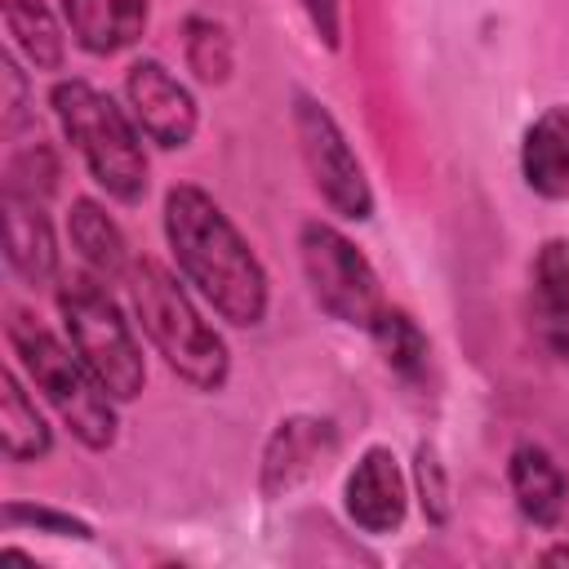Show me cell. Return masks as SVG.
<instances>
[{
  "label": "cell",
  "instance_id": "1",
  "mask_svg": "<svg viewBox=\"0 0 569 569\" xmlns=\"http://www.w3.org/2000/svg\"><path fill=\"white\" fill-rule=\"evenodd\" d=\"M164 240L178 276L236 329H258L271 307V280L227 209L196 182L164 191Z\"/></svg>",
  "mask_w": 569,
  "mask_h": 569
},
{
  "label": "cell",
  "instance_id": "2",
  "mask_svg": "<svg viewBox=\"0 0 569 569\" xmlns=\"http://www.w3.org/2000/svg\"><path fill=\"white\" fill-rule=\"evenodd\" d=\"M124 280H129L133 316H138L147 342L156 347V356L169 365V373H178L187 387H196L204 396L222 391L227 378H231L227 338L200 316V307L191 302L182 280L147 253L133 258Z\"/></svg>",
  "mask_w": 569,
  "mask_h": 569
},
{
  "label": "cell",
  "instance_id": "3",
  "mask_svg": "<svg viewBox=\"0 0 569 569\" xmlns=\"http://www.w3.org/2000/svg\"><path fill=\"white\" fill-rule=\"evenodd\" d=\"M4 342H9V356L22 369V378L53 405V413L62 418V427L84 449L102 453V449L116 445V436H120L116 396L89 373V365L76 356L71 342H62L53 329H44L22 307H9Z\"/></svg>",
  "mask_w": 569,
  "mask_h": 569
},
{
  "label": "cell",
  "instance_id": "4",
  "mask_svg": "<svg viewBox=\"0 0 569 569\" xmlns=\"http://www.w3.org/2000/svg\"><path fill=\"white\" fill-rule=\"evenodd\" d=\"M49 107L58 116L62 138L76 147L84 160L89 178L120 204H142L147 196V151H142V129L138 120L98 84L71 76L49 89Z\"/></svg>",
  "mask_w": 569,
  "mask_h": 569
},
{
  "label": "cell",
  "instance_id": "5",
  "mask_svg": "<svg viewBox=\"0 0 569 569\" xmlns=\"http://www.w3.org/2000/svg\"><path fill=\"white\" fill-rule=\"evenodd\" d=\"M58 316L62 333L76 347V356L89 365V373L116 396V400H138L147 387V356L124 320L120 302L102 289V276L80 271L58 284Z\"/></svg>",
  "mask_w": 569,
  "mask_h": 569
},
{
  "label": "cell",
  "instance_id": "6",
  "mask_svg": "<svg viewBox=\"0 0 569 569\" xmlns=\"http://www.w3.org/2000/svg\"><path fill=\"white\" fill-rule=\"evenodd\" d=\"M298 258H302L307 289L329 320L351 325V329H369L373 316L387 307L373 262L333 222H320V218L302 222L298 227Z\"/></svg>",
  "mask_w": 569,
  "mask_h": 569
},
{
  "label": "cell",
  "instance_id": "7",
  "mask_svg": "<svg viewBox=\"0 0 569 569\" xmlns=\"http://www.w3.org/2000/svg\"><path fill=\"white\" fill-rule=\"evenodd\" d=\"M293 138H298V156L302 169L311 178V187L320 191V200L351 222L373 218V187L369 173L360 164V156L351 151L342 124L333 120V111L311 98V93H293Z\"/></svg>",
  "mask_w": 569,
  "mask_h": 569
},
{
  "label": "cell",
  "instance_id": "8",
  "mask_svg": "<svg viewBox=\"0 0 569 569\" xmlns=\"http://www.w3.org/2000/svg\"><path fill=\"white\" fill-rule=\"evenodd\" d=\"M124 102H129V116L138 120V129L164 151H182L200 129V107H196L191 89L160 58L129 62Z\"/></svg>",
  "mask_w": 569,
  "mask_h": 569
},
{
  "label": "cell",
  "instance_id": "9",
  "mask_svg": "<svg viewBox=\"0 0 569 569\" xmlns=\"http://www.w3.org/2000/svg\"><path fill=\"white\" fill-rule=\"evenodd\" d=\"M342 511L360 533H391L405 525L409 511V480L400 471V458L387 445H369L342 485Z\"/></svg>",
  "mask_w": 569,
  "mask_h": 569
},
{
  "label": "cell",
  "instance_id": "10",
  "mask_svg": "<svg viewBox=\"0 0 569 569\" xmlns=\"http://www.w3.org/2000/svg\"><path fill=\"white\" fill-rule=\"evenodd\" d=\"M338 449V427L329 418L316 413H289L271 427L267 445H262V467H258V489L262 498H284L289 489H298L329 453Z\"/></svg>",
  "mask_w": 569,
  "mask_h": 569
},
{
  "label": "cell",
  "instance_id": "11",
  "mask_svg": "<svg viewBox=\"0 0 569 569\" xmlns=\"http://www.w3.org/2000/svg\"><path fill=\"white\" fill-rule=\"evenodd\" d=\"M529 325L547 356L569 369V240L551 236L529 262Z\"/></svg>",
  "mask_w": 569,
  "mask_h": 569
},
{
  "label": "cell",
  "instance_id": "12",
  "mask_svg": "<svg viewBox=\"0 0 569 569\" xmlns=\"http://www.w3.org/2000/svg\"><path fill=\"white\" fill-rule=\"evenodd\" d=\"M0 213H4V262H9V271L27 284H49L58 276V240H53V222L44 213V200L4 191Z\"/></svg>",
  "mask_w": 569,
  "mask_h": 569
},
{
  "label": "cell",
  "instance_id": "13",
  "mask_svg": "<svg viewBox=\"0 0 569 569\" xmlns=\"http://www.w3.org/2000/svg\"><path fill=\"white\" fill-rule=\"evenodd\" d=\"M520 178L542 200H569V102L542 107L520 138Z\"/></svg>",
  "mask_w": 569,
  "mask_h": 569
},
{
  "label": "cell",
  "instance_id": "14",
  "mask_svg": "<svg viewBox=\"0 0 569 569\" xmlns=\"http://www.w3.org/2000/svg\"><path fill=\"white\" fill-rule=\"evenodd\" d=\"M62 18L84 53L111 58L142 40L151 0H62Z\"/></svg>",
  "mask_w": 569,
  "mask_h": 569
},
{
  "label": "cell",
  "instance_id": "15",
  "mask_svg": "<svg viewBox=\"0 0 569 569\" xmlns=\"http://www.w3.org/2000/svg\"><path fill=\"white\" fill-rule=\"evenodd\" d=\"M507 480H511V493H516V507L529 525H542L551 529L565 511V498H569V480L560 471V462L533 445V440H520L507 458Z\"/></svg>",
  "mask_w": 569,
  "mask_h": 569
},
{
  "label": "cell",
  "instance_id": "16",
  "mask_svg": "<svg viewBox=\"0 0 569 569\" xmlns=\"http://www.w3.org/2000/svg\"><path fill=\"white\" fill-rule=\"evenodd\" d=\"M67 236L71 249L80 253V262L102 276V280H120L129 276L133 258H129V240L120 231V222L107 213V204H98L93 196H76L67 209Z\"/></svg>",
  "mask_w": 569,
  "mask_h": 569
},
{
  "label": "cell",
  "instance_id": "17",
  "mask_svg": "<svg viewBox=\"0 0 569 569\" xmlns=\"http://www.w3.org/2000/svg\"><path fill=\"white\" fill-rule=\"evenodd\" d=\"M0 445L9 462H40L53 453V427L44 422V413L36 409V400L27 396L22 369L9 365L0 378Z\"/></svg>",
  "mask_w": 569,
  "mask_h": 569
},
{
  "label": "cell",
  "instance_id": "18",
  "mask_svg": "<svg viewBox=\"0 0 569 569\" xmlns=\"http://www.w3.org/2000/svg\"><path fill=\"white\" fill-rule=\"evenodd\" d=\"M4 31L13 49L36 67V71H62L67 62V36L44 0H0Z\"/></svg>",
  "mask_w": 569,
  "mask_h": 569
},
{
  "label": "cell",
  "instance_id": "19",
  "mask_svg": "<svg viewBox=\"0 0 569 569\" xmlns=\"http://www.w3.org/2000/svg\"><path fill=\"white\" fill-rule=\"evenodd\" d=\"M365 333L373 338V347H378V356H382V365H387L391 373H400V378H418V373L427 369L431 342H427L422 325H418L409 311H400V307H382Z\"/></svg>",
  "mask_w": 569,
  "mask_h": 569
},
{
  "label": "cell",
  "instance_id": "20",
  "mask_svg": "<svg viewBox=\"0 0 569 569\" xmlns=\"http://www.w3.org/2000/svg\"><path fill=\"white\" fill-rule=\"evenodd\" d=\"M182 58H187V67L200 84H227L231 71H236L231 31L209 13H191L182 22Z\"/></svg>",
  "mask_w": 569,
  "mask_h": 569
},
{
  "label": "cell",
  "instance_id": "21",
  "mask_svg": "<svg viewBox=\"0 0 569 569\" xmlns=\"http://www.w3.org/2000/svg\"><path fill=\"white\" fill-rule=\"evenodd\" d=\"M58 156L49 142H22L9 151V164H4V191H18V196H36V200H49L58 191Z\"/></svg>",
  "mask_w": 569,
  "mask_h": 569
},
{
  "label": "cell",
  "instance_id": "22",
  "mask_svg": "<svg viewBox=\"0 0 569 569\" xmlns=\"http://www.w3.org/2000/svg\"><path fill=\"white\" fill-rule=\"evenodd\" d=\"M413 489H418L422 516L431 525H445L449 511H453V498H449V476H445V462H440L436 445H418L413 449Z\"/></svg>",
  "mask_w": 569,
  "mask_h": 569
},
{
  "label": "cell",
  "instance_id": "23",
  "mask_svg": "<svg viewBox=\"0 0 569 569\" xmlns=\"http://www.w3.org/2000/svg\"><path fill=\"white\" fill-rule=\"evenodd\" d=\"M4 525L9 529L53 533V538H80V542L93 538V525L89 520H80L71 511H58V507H31V502H4Z\"/></svg>",
  "mask_w": 569,
  "mask_h": 569
},
{
  "label": "cell",
  "instance_id": "24",
  "mask_svg": "<svg viewBox=\"0 0 569 569\" xmlns=\"http://www.w3.org/2000/svg\"><path fill=\"white\" fill-rule=\"evenodd\" d=\"M0 89H4V98H0V124H4V133L13 138L22 124H31V98H27V76L18 71V62H13V53H0Z\"/></svg>",
  "mask_w": 569,
  "mask_h": 569
},
{
  "label": "cell",
  "instance_id": "25",
  "mask_svg": "<svg viewBox=\"0 0 569 569\" xmlns=\"http://www.w3.org/2000/svg\"><path fill=\"white\" fill-rule=\"evenodd\" d=\"M316 40H325V49H338L342 44V0H298Z\"/></svg>",
  "mask_w": 569,
  "mask_h": 569
},
{
  "label": "cell",
  "instance_id": "26",
  "mask_svg": "<svg viewBox=\"0 0 569 569\" xmlns=\"http://www.w3.org/2000/svg\"><path fill=\"white\" fill-rule=\"evenodd\" d=\"M542 560H547V565H556V560H569V547H556V551H547Z\"/></svg>",
  "mask_w": 569,
  "mask_h": 569
}]
</instances>
